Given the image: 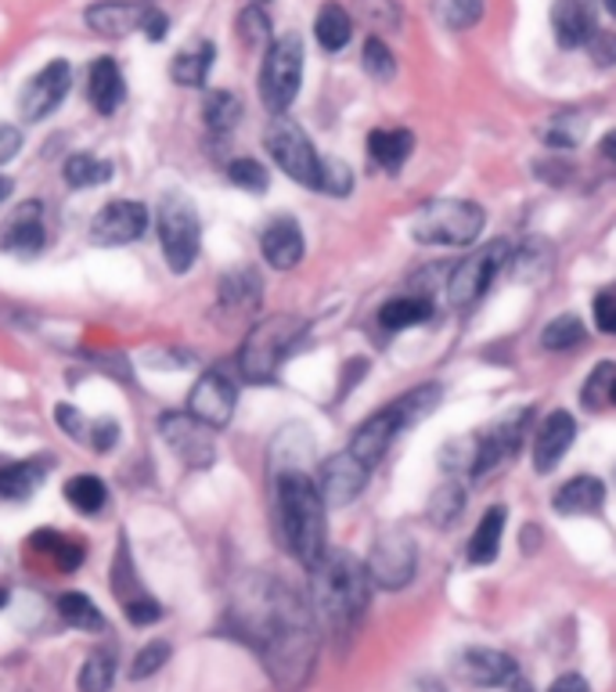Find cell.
I'll return each instance as SVG.
<instances>
[{
	"label": "cell",
	"mask_w": 616,
	"mask_h": 692,
	"mask_svg": "<svg viewBox=\"0 0 616 692\" xmlns=\"http://www.w3.org/2000/svg\"><path fill=\"white\" fill-rule=\"evenodd\" d=\"M587 55H592L595 65H616V33L595 30L592 41H587Z\"/></svg>",
	"instance_id": "c3c4849f"
},
{
	"label": "cell",
	"mask_w": 616,
	"mask_h": 692,
	"mask_svg": "<svg viewBox=\"0 0 616 692\" xmlns=\"http://www.w3.org/2000/svg\"><path fill=\"white\" fill-rule=\"evenodd\" d=\"M310 595L314 613L332 635L346 638L361 624L364 609H369L372 581L350 552H324L318 563L310 567Z\"/></svg>",
	"instance_id": "7a4b0ae2"
},
{
	"label": "cell",
	"mask_w": 616,
	"mask_h": 692,
	"mask_svg": "<svg viewBox=\"0 0 616 692\" xmlns=\"http://www.w3.org/2000/svg\"><path fill=\"white\" fill-rule=\"evenodd\" d=\"M462 505H465V494L458 483H443V487H437V494H432L429 502V519L437 527H451L458 516H462Z\"/></svg>",
	"instance_id": "f35d334b"
},
{
	"label": "cell",
	"mask_w": 616,
	"mask_h": 692,
	"mask_svg": "<svg viewBox=\"0 0 616 692\" xmlns=\"http://www.w3.org/2000/svg\"><path fill=\"white\" fill-rule=\"evenodd\" d=\"M429 318H432V299L429 296H397L378 310V325H383L386 332L415 329V325H426Z\"/></svg>",
	"instance_id": "83f0119b"
},
{
	"label": "cell",
	"mask_w": 616,
	"mask_h": 692,
	"mask_svg": "<svg viewBox=\"0 0 616 692\" xmlns=\"http://www.w3.org/2000/svg\"><path fill=\"white\" fill-rule=\"evenodd\" d=\"M69 87H73V65L62 62V58L47 62L44 69L36 73L33 80L25 84V90H22V98H19L22 116H25V120H33V123L47 120V116L65 101Z\"/></svg>",
	"instance_id": "7c38bea8"
},
{
	"label": "cell",
	"mask_w": 616,
	"mask_h": 692,
	"mask_svg": "<svg viewBox=\"0 0 616 692\" xmlns=\"http://www.w3.org/2000/svg\"><path fill=\"white\" fill-rule=\"evenodd\" d=\"M55 419H58V426L65 429V433H69L76 443H87V433H90V426L80 419V411L73 408V404H58L55 408Z\"/></svg>",
	"instance_id": "681fc988"
},
{
	"label": "cell",
	"mask_w": 616,
	"mask_h": 692,
	"mask_svg": "<svg viewBox=\"0 0 616 692\" xmlns=\"http://www.w3.org/2000/svg\"><path fill=\"white\" fill-rule=\"evenodd\" d=\"M0 250L15 256H33L44 250V220H41V202H25L19 213L0 231Z\"/></svg>",
	"instance_id": "44dd1931"
},
{
	"label": "cell",
	"mask_w": 616,
	"mask_h": 692,
	"mask_svg": "<svg viewBox=\"0 0 616 692\" xmlns=\"http://www.w3.org/2000/svg\"><path fill=\"white\" fill-rule=\"evenodd\" d=\"M408 426L404 422V415H400V408L397 404H389V408H383V411H375L372 419H364L361 426H358V433H353V440H350V454L353 459H358L361 465H378L383 462V454L389 451V443L397 440V433L400 429Z\"/></svg>",
	"instance_id": "e0dca14e"
},
{
	"label": "cell",
	"mask_w": 616,
	"mask_h": 692,
	"mask_svg": "<svg viewBox=\"0 0 616 692\" xmlns=\"http://www.w3.org/2000/svg\"><path fill=\"white\" fill-rule=\"evenodd\" d=\"M65 502H69L76 513L84 516H95L105 508V502H109V491H105V483L98 476H73L69 483H65Z\"/></svg>",
	"instance_id": "e575fe53"
},
{
	"label": "cell",
	"mask_w": 616,
	"mask_h": 692,
	"mask_svg": "<svg viewBox=\"0 0 616 692\" xmlns=\"http://www.w3.org/2000/svg\"><path fill=\"white\" fill-rule=\"evenodd\" d=\"M112 678H116V652L112 649H90L84 668H80V678H76V685H80V692H109L112 689Z\"/></svg>",
	"instance_id": "836d02e7"
},
{
	"label": "cell",
	"mask_w": 616,
	"mask_h": 692,
	"mask_svg": "<svg viewBox=\"0 0 616 692\" xmlns=\"http://www.w3.org/2000/svg\"><path fill=\"white\" fill-rule=\"evenodd\" d=\"M253 4H267V0H253Z\"/></svg>",
	"instance_id": "03108f58"
},
{
	"label": "cell",
	"mask_w": 616,
	"mask_h": 692,
	"mask_svg": "<svg viewBox=\"0 0 616 692\" xmlns=\"http://www.w3.org/2000/svg\"><path fill=\"white\" fill-rule=\"evenodd\" d=\"M508 692H530V685H527V682H522V678L516 674V678H513V682H508Z\"/></svg>",
	"instance_id": "91938a15"
},
{
	"label": "cell",
	"mask_w": 616,
	"mask_h": 692,
	"mask_svg": "<svg viewBox=\"0 0 616 692\" xmlns=\"http://www.w3.org/2000/svg\"><path fill=\"white\" fill-rule=\"evenodd\" d=\"M364 69H369V76H375L378 84L393 80V73H397L393 51L383 41H378V36H369V44H364Z\"/></svg>",
	"instance_id": "b9f144b4"
},
{
	"label": "cell",
	"mask_w": 616,
	"mask_h": 692,
	"mask_svg": "<svg viewBox=\"0 0 616 692\" xmlns=\"http://www.w3.org/2000/svg\"><path fill=\"white\" fill-rule=\"evenodd\" d=\"M369 581L375 587H386V592H397V587H408L415 570H418V548L411 541L408 530H386L378 534L369 556Z\"/></svg>",
	"instance_id": "30bf717a"
},
{
	"label": "cell",
	"mask_w": 616,
	"mask_h": 692,
	"mask_svg": "<svg viewBox=\"0 0 616 692\" xmlns=\"http://www.w3.org/2000/svg\"><path fill=\"white\" fill-rule=\"evenodd\" d=\"M609 400L616 404V378H613V386H609Z\"/></svg>",
	"instance_id": "be15d7a7"
},
{
	"label": "cell",
	"mask_w": 616,
	"mask_h": 692,
	"mask_svg": "<svg viewBox=\"0 0 616 692\" xmlns=\"http://www.w3.org/2000/svg\"><path fill=\"white\" fill-rule=\"evenodd\" d=\"M44 469L30 462H11L0 469V498L4 502H25L33 498V491L41 487Z\"/></svg>",
	"instance_id": "4dcf8cb0"
},
{
	"label": "cell",
	"mask_w": 616,
	"mask_h": 692,
	"mask_svg": "<svg viewBox=\"0 0 616 692\" xmlns=\"http://www.w3.org/2000/svg\"><path fill=\"white\" fill-rule=\"evenodd\" d=\"M304 336H307L304 318H293V315L264 318L245 336V343L239 350V372L249 383H271V378L278 375L282 361L293 354Z\"/></svg>",
	"instance_id": "277c9868"
},
{
	"label": "cell",
	"mask_w": 616,
	"mask_h": 692,
	"mask_svg": "<svg viewBox=\"0 0 616 692\" xmlns=\"http://www.w3.org/2000/svg\"><path fill=\"white\" fill-rule=\"evenodd\" d=\"M548 692H592V689H587V682L581 674H562V678H556Z\"/></svg>",
	"instance_id": "6f0895ef"
},
{
	"label": "cell",
	"mask_w": 616,
	"mask_h": 692,
	"mask_svg": "<svg viewBox=\"0 0 616 692\" xmlns=\"http://www.w3.org/2000/svg\"><path fill=\"white\" fill-rule=\"evenodd\" d=\"M304 84V41L296 33L278 36L260 65V98L271 116H285Z\"/></svg>",
	"instance_id": "8992f818"
},
{
	"label": "cell",
	"mask_w": 616,
	"mask_h": 692,
	"mask_svg": "<svg viewBox=\"0 0 616 692\" xmlns=\"http://www.w3.org/2000/svg\"><path fill=\"white\" fill-rule=\"evenodd\" d=\"M260 250H264V260L271 267L288 271L304 260V250H307L304 231H299L293 217H278L264 228V234H260Z\"/></svg>",
	"instance_id": "ffe728a7"
},
{
	"label": "cell",
	"mask_w": 616,
	"mask_h": 692,
	"mask_svg": "<svg viewBox=\"0 0 616 692\" xmlns=\"http://www.w3.org/2000/svg\"><path fill=\"white\" fill-rule=\"evenodd\" d=\"M234 400H239V389H234V383L224 372L213 369L191 386L188 415H195V419H199L202 426H209V429H224L231 422V415H234Z\"/></svg>",
	"instance_id": "5bb4252c"
},
{
	"label": "cell",
	"mask_w": 616,
	"mask_h": 692,
	"mask_svg": "<svg viewBox=\"0 0 616 692\" xmlns=\"http://www.w3.org/2000/svg\"><path fill=\"white\" fill-rule=\"evenodd\" d=\"M202 120L213 134H228L242 120V98L231 95V90H209L202 101Z\"/></svg>",
	"instance_id": "1f68e13d"
},
{
	"label": "cell",
	"mask_w": 616,
	"mask_h": 692,
	"mask_svg": "<svg viewBox=\"0 0 616 692\" xmlns=\"http://www.w3.org/2000/svg\"><path fill=\"white\" fill-rule=\"evenodd\" d=\"M361 15L369 19L375 30H393V25H400V11L393 0H361Z\"/></svg>",
	"instance_id": "7dc6e473"
},
{
	"label": "cell",
	"mask_w": 616,
	"mask_h": 692,
	"mask_svg": "<svg viewBox=\"0 0 616 692\" xmlns=\"http://www.w3.org/2000/svg\"><path fill=\"white\" fill-rule=\"evenodd\" d=\"M505 519H508V513L502 505H494L483 513L473 538H469V563L473 567H491L497 559V548H502V538H505Z\"/></svg>",
	"instance_id": "484cf974"
},
{
	"label": "cell",
	"mask_w": 616,
	"mask_h": 692,
	"mask_svg": "<svg viewBox=\"0 0 616 692\" xmlns=\"http://www.w3.org/2000/svg\"><path fill=\"white\" fill-rule=\"evenodd\" d=\"M169 30V19H166V11H160L155 4H148V11H144V22H141V33H148L152 41H163Z\"/></svg>",
	"instance_id": "11a10c76"
},
{
	"label": "cell",
	"mask_w": 616,
	"mask_h": 692,
	"mask_svg": "<svg viewBox=\"0 0 616 692\" xmlns=\"http://www.w3.org/2000/svg\"><path fill=\"white\" fill-rule=\"evenodd\" d=\"M552 25L559 47H584L595 33V4L592 0H556Z\"/></svg>",
	"instance_id": "7402d4cb"
},
{
	"label": "cell",
	"mask_w": 616,
	"mask_h": 692,
	"mask_svg": "<svg viewBox=\"0 0 616 692\" xmlns=\"http://www.w3.org/2000/svg\"><path fill=\"white\" fill-rule=\"evenodd\" d=\"M584 336H587V329H584L581 318H576V315H562V318H556L541 332V343H544V350H573V347L584 343Z\"/></svg>",
	"instance_id": "74e56055"
},
{
	"label": "cell",
	"mask_w": 616,
	"mask_h": 692,
	"mask_svg": "<svg viewBox=\"0 0 616 692\" xmlns=\"http://www.w3.org/2000/svg\"><path fill=\"white\" fill-rule=\"evenodd\" d=\"M239 36L249 51H260V47H271L274 36H271V19L260 11V4H249L242 15H239Z\"/></svg>",
	"instance_id": "ab89813d"
},
{
	"label": "cell",
	"mask_w": 616,
	"mask_h": 692,
	"mask_svg": "<svg viewBox=\"0 0 616 692\" xmlns=\"http://www.w3.org/2000/svg\"><path fill=\"white\" fill-rule=\"evenodd\" d=\"M62 174H65V185L69 188H95V185H105V180L112 177V166L105 160H98V155H90V152H76V155L65 160Z\"/></svg>",
	"instance_id": "d6a6232c"
},
{
	"label": "cell",
	"mask_w": 616,
	"mask_h": 692,
	"mask_svg": "<svg viewBox=\"0 0 616 692\" xmlns=\"http://www.w3.org/2000/svg\"><path fill=\"white\" fill-rule=\"evenodd\" d=\"M228 180L231 185H239V188H245V191H267V169L260 166L256 160H234L231 166H228Z\"/></svg>",
	"instance_id": "7bdbcfd3"
},
{
	"label": "cell",
	"mask_w": 616,
	"mask_h": 692,
	"mask_svg": "<svg viewBox=\"0 0 616 692\" xmlns=\"http://www.w3.org/2000/svg\"><path fill=\"white\" fill-rule=\"evenodd\" d=\"M123 613H127V620L130 624H138V628H148V624H155V620H160L163 617V606L160 603H155V598L152 595H134V598H127V603H123Z\"/></svg>",
	"instance_id": "f6af8a7d"
},
{
	"label": "cell",
	"mask_w": 616,
	"mask_h": 692,
	"mask_svg": "<svg viewBox=\"0 0 616 692\" xmlns=\"http://www.w3.org/2000/svg\"><path fill=\"white\" fill-rule=\"evenodd\" d=\"M458 674H462L469 685L494 689V685H508L519 671H516V660L508 657V652L491 649V646H473L458 657Z\"/></svg>",
	"instance_id": "d6986e66"
},
{
	"label": "cell",
	"mask_w": 616,
	"mask_h": 692,
	"mask_svg": "<svg viewBox=\"0 0 616 692\" xmlns=\"http://www.w3.org/2000/svg\"><path fill=\"white\" fill-rule=\"evenodd\" d=\"M437 15L448 30H469L483 19V0H437Z\"/></svg>",
	"instance_id": "60d3db41"
},
{
	"label": "cell",
	"mask_w": 616,
	"mask_h": 692,
	"mask_svg": "<svg viewBox=\"0 0 616 692\" xmlns=\"http://www.w3.org/2000/svg\"><path fill=\"white\" fill-rule=\"evenodd\" d=\"M166 660H169V642H148L134 657V668H130V674H134V678H148V674L160 671Z\"/></svg>",
	"instance_id": "bcb514c9"
},
{
	"label": "cell",
	"mask_w": 616,
	"mask_h": 692,
	"mask_svg": "<svg viewBox=\"0 0 616 692\" xmlns=\"http://www.w3.org/2000/svg\"><path fill=\"white\" fill-rule=\"evenodd\" d=\"M213 58H217L213 41H191L174 58V65H169V76H174L180 87H202L209 69H213Z\"/></svg>",
	"instance_id": "4316f807"
},
{
	"label": "cell",
	"mask_w": 616,
	"mask_h": 692,
	"mask_svg": "<svg viewBox=\"0 0 616 692\" xmlns=\"http://www.w3.org/2000/svg\"><path fill=\"white\" fill-rule=\"evenodd\" d=\"M4 606H8V592L0 587V609H4Z\"/></svg>",
	"instance_id": "6125c7cd"
},
{
	"label": "cell",
	"mask_w": 616,
	"mask_h": 692,
	"mask_svg": "<svg viewBox=\"0 0 616 692\" xmlns=\"http://www.w3.org/2000/svg\"><path fill=\"white\" fill-rule=\"evenodd\" d=\"M530 419H534L530 408H519L513 415H505L497 426H491L487 433H480V437L469 440V473L487 476L491 469L505 465L508 459H516L519 443H522V437H527V429H530Z\"/></svg>",
	"instance_id": "8fae6325"
},
{
	"label": "cell",
	"mask_w": 616,
	"mask_h": 692,
	"mask_svg": "<svg viewBox=\"0 0 616 692\" xmlns=\"http://www.w3.org/2000/svg\"><path fill=\"white\" fill-rule=\"evenodd\" d=\"M245 635L253 638L271 678L285 692H296L314 671L318 657V628L314 613L293 587L282 581H264L253 603L245 606Z\"/></svg>",
	"instance_id": "6da1fadb"
},
{
	"label": "cell",
	"mask_w": 616,
	"mask_h": 692,
	"mask_svg": "<svg viewBox=\"0 0 616 692\" xmlns=\"http://www.w3.org/2000/svg\"><path fill=\"white\" fill-rule=\"evenodd\" d=\"M267 152H271V160L296 180V185H304V188L321 185L324 160L314 152L307 130L296 120H288V116H274V123L267 127Z\"/></svg>",
	"instance_id": "ba28073f"
},
{
	"label": "cell",
	"mask_w": 616,
	"mask_h": 692,
	"mask_svg": "<svg viewBox=\"0 0 616 692\" xmlns=\"http://www.w3.org/2000/svg\"><path fill=\"white\" fill-rule=\"evenodd\" d=\"M411 149H415L411 130H372L369 134V155L383 169H389V174H397L408 163Z\"/></svg>",
	"instance_id": "f1b7e54d"
},
{
	"label": "cell",
	"mask_w": 616,
	"mask_h": 692,
	"mask_svg": "<svg viewBox=\"0 0 616 692\" xmlns=\"http://www.w3.org/2000/svg\"><path fill=\"white\" fill-rule=\"evenodd\" d=\"M160 242H163L169 271H177V274L191 271L195 256H199L202 224H199L195 206L188 199H180V195H169V199L160 206Z\"/></svg>",
	"instance_id": "9c48e42d"
},
{
	"label": "cell",
	"mask_w": 616,
	"mask_h": 692,
	"mask_svg": "<svg viewBox=\"0 0 616 692\" xmlns=\"http://www.w3.org/2000/svg\"><path fill=\"white\" fill-rule=\"evenodd\" d=\"M144 11H148V4H130V0H101V4L87 8V25L95 30L98 36H127L141 30L144 22Z\"/></svg>",
	"instance_id": "603a6c76"
},
{
	"label": "cell",
	"mask_w": 616,
	"mask_h": 692,
	"mask_svg": "<svg viewBox=\"0 0 616 692\" xmlns=\"http://www.w3.org/2000/svg\"><path fill=\"white\" fill-rule=\"evenodd\" d=\"M116 440H120V426H116L112 419L95 422V426H90V433H87V443H90V448H98V451H109Z\"/></svg>",
	"instance_id": "f5cc1de1"
},
{
	"label": "cell",
	"mask_w": 616,
	"mask_h": 692,
	"mask_svg": "<svg viewBox=\"0 0 616 692\" xmlns=\"http://www.w3.org/2000/svg\"><path fill=\"white\" fill-rule=\"evenodd\" d=\"M58 617L69 624V628H80V631H101L105 628V617L98 613V606L80 592L58 595Z\"/></svg>",
	"instance_id": "d590c367"
},
{
	"label": "cell",
	"mask_w": 616,
	"mask_h": 692,
	"mask_svg": "<svg viewBox=\"0 0 616 692\" xmlns=\"http://www.w3.org/2000/svg\"><path fill=\"white\" fill-rule=\"evenodd\" d=\"M220 296L228 299L234 310H256L260 304V278L253 271H234L220 282Z\"/></svg>",
	"instance_id": "8d00e7d4"
},
{
	"label": "cell",
	"mask_w": 616,
	"mask_h": 692,
	"mask_svg": "<svg viewBox=\"0 0 616 692\" xmlns=\"http://www.w3.org/2000/svg\"><path fill=\"white\" fill-rule=\"evenodd\" d=\"M8 195H11V180H8V177H0V202H4Z\"/></svg>",
	"instance_id": "94428289"
},
{
	"label": "cell",
	"mask_w": 616,
	"mask_h": 692,
	"mask_svg": "<svg viewBox=\"0 0 616 692\" xmlns=\"http://www.w3.org/2000/svg\"><path fill=\"white\" fill-rule=\"evenodd\" d=\"M163 440L180 454V462H188L191 469H206V465H213V459H217L213 433H209V426H202L188 411L163 415Z\"/></svg>",
	"instance_id": "9a60e30c"
},
{
	"label": "cell",
	"mask_w": 616,
	"mask_h": 692,
	"mask_svg": "<svg viewBox=\"0 0 616 692\" xmlns=\"http://www.w3.org/2000/svg\"><path fill=\"white\" fill-rule=\"evenodd\" d=\"M595 325L606 336H616V296L613 293L595 296Z\"/></svg>",
	"instance_id": "816d5d0a"
},
{
	"label": "cell",
	"mask_w": 616,
	"mask_h": 692,
	"mask_svg": "<svg viewBox=\"0 0 616 692\" xmlns=\"http://www.w3.org/2000/svg\"><path fill=\"white\" fill-rule=\"evenodd\" d=\"M148 228V210L134 199L105 202L90 220V242L95 245H127L138 242Z\"/></svg>",
	"instance_id": "4fadbf2b"
},
{
	"label": "cell",
	"mask_w": 616,
	"mask_h": 692,
	"mask_svg": "<svg viewBox=\"0 0 616 692\" xmlns=\"http://www.w3.org/2000/svg\"><path fill=\"white\" fill-rule=\"evenodd\" d=\"M364 483H369V465H361L350 451H343V454H332V459L321 465L318 494L324 508H346L350 502H358Z\"/></svg>",
	"instance_id": "2e32d148"
},
{
	"label": "cell",
	"mask_w": 616,
	"mask_h": 692,
	"mask_svg": "<svg viewBox=\"0 0 616 692\" xmlns=\"http://www.w3.org/2000/svg\"><path fill=\"white\" fill-rule=\"evenodd\" d=\"M606 8H609V15H616V0H606Z\"/></svg>",
	"instance_id": "e7e4bbea"
},
{
	"label": "cell",
	"mask_w": 616,
	"mask_h": 692,
	"mask_svg": "<svg viewBox=\"0 0 616 692\" xmlns=\"http://www.w3.org/2000/svg\"><path fill=\"white\" fill-rule=\"evenodd\" d=\"M483 228H487L483 206L469 199H437L415 213L411 239L422 245H473Z\"/></svg>",
	"instance_id": "5b68a950"
},
{
	"label": "cell",
	"mask_w": 616,
	"mask_h": 692,
	"mask_svg": "<svg viewBox=\"0 0 616 692\" xmlns=\"http://www.w3.org/2000/svg\"><path fill=\"white\" fill-rule=\"evenodd\" d=\"M598 149H602V155H606L609 163H616V130H609V134L598 141Z\"/></svg>",
	"instance_id": "680465c9"
},
{
	"label": "cell",
	"mask_w": 616,
	"mask_h": 692,
	"mask_svg": "<svg viewBox=\"0 0 616 692\" xmlns=\"http://www.w3.org/2000/svg\"><path fill=\"white\" fill-rule=\"evenodd\" d=\"M573 440H576V419L570 411H552V415H544V422L537 426V433H534V469L541 476H548L552 469L562 462V454H566L573 448Z\"/></svg>",
	"instance_id": "ac0fdd59"
},
{
	"label": "cell",
	"mask_w": 616,
	"mask_h": 692,
	"mask_svg": "<svg viewBox=\"0 0 616 692\" xmlns=\"http://www.w3.org/2000/svg\"><path fill=\"white\" fill-rule=\"evenodd\" d=\"M314 36H318V44L324 51H343L353 36V22L346 15L343 4H324L318 11V19H314Z\"/></svg>",
	"instance_id": "f546056e"
},
{
	"label": "cell",
	"mask_w": 616,
	"mask_h": 692,
	"mask_svg": "<svg viewBox=\"0 0 616 692\" xmlns=\"http://www.w3.org/2000/svg\"><path fill=\"white\" fill-rule=\"evenodd\" d=\"M87 98H90V106H95L101 116H112L116 109L123 106L127 80H123V69L116 65V58H98L95 65H90Z\"/></svg>",
	"instance_id": "cb8c5ba5"
},
{
	"label": "cell",
	"mask_w": 616,
	"mask_h": 692,
	"mask_svg": "<svg viewBox=\"0 0 616 692\" xmlns=\"http://www.w3.org/2000/svg\"><path fill=\"white\" fill-rule=\"evenodd\" d=\"M55 563H58V570H76L84 563V548L80 545H62L58 541V548H55Z\"/></svg>",
	"instance_id": "9f6ffc18"
},
{
	"label": "cell",
	"mask_w": 616,
	"mask_h": 692,
	"mask_svg": "<svg viewBox=\"0 0 616 692\" xmlns=\"http://www.w3.org/2000/svg\"><path fill=\"white\" fill-rule=\"evenodd\" d=\"M278 519L288 552L307 570L329 552V545H324V502L318 494V483L299 469H288L278 480Z\"/></svg>",
	"instance_id": "3957f363"
},
{
	"label": "cell",
	"mask_w": 616,
	"mask_h": 692,
	"mask_svg": "<svg viewBox=\"0 0 616 692\" xmlns=\"http://www.w3.org/2000/svg\"><path fill=\"white\" fill-rule=\"evenodd\" d=\"M321 191H329L336 195V199H343V195L353 191V174H350V166L346 163H339V160H324L321 166Z\"/></svg>",
	"instance_id": "ee69618b"
},
{
	"label": "cell",
	"mask_w": 616,
	"mask_h": 692,
	"mask_svg": "<svg viewBox=\"0 0 616 692\" xmlns=\"http://www.w3.org/2000/svg\"><path fill=\"white\" fill-rule=\"evenodd\" d=\"M613 378H616V369H613V364H598L595 375H592V383L584 386V404H598L602 397H609Z\"/></svg>",
	"instance_id": "f907efd6"
},
{
	"label": "cell",
	"mask_w": 616,
	"mask_h": 692,
	"mask_svg": "<svg viewBox=\"0 0 616 692\" xmlns=\"http://www.w3.org/2000/svg\"><path fill=\"white\" fill-rule=\"evenodd\" d=\"M19 149H22V134H19V127L0 123V166L15 160Z\"/></svg>",
	"instance_id": "db71d44e"
},
{
	"label": "cell",
	"mask_w": 616,
	"mask_h": 692,
	"mask_svg": "<svg viewBox=\"0 0 616 692\" xmlns=\"http://www.w3.org/2000/svg\"><path fill=\"white\" fill-rule=\"evenodd\" d=\"M508 260H513V245L508 242H487L480 245V250L473 256H465L462 264H458L451 271L448 278V304L454 310H469L476 307L483 296H487V289L494 285V278L508 267Z\"/></svg>",
	"instance_id": "52a82bcc"
},
{
	"label": "cell",
	"mask_w": 616,
	"mask_h": 692,
	"mask_svg": "<svg viewBox=\"0 0 616 692\" xmlns=\"http://www.w3.org/2000/svg\"><path fill=\"white\" fill-rule=\"evenodd\" d=\"M606 502V483L598 476H573L556 491L552 508L559 516H592Z\"/></svg>",
	"instance_id": "d4e9b609"
}]
</instances>
